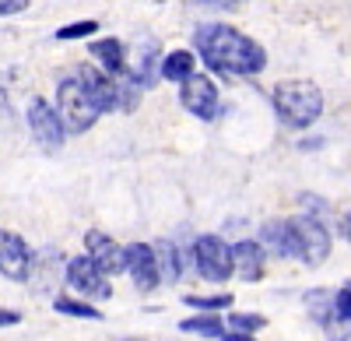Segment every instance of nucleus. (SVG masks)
<instances>
[{
  "label": "nucleus",
  "instance_id": "f257e3e1",
  "mask_svg": "<svg viewBox=\"0 0 351 341\" xmlns=\"http://www.w3.org/2000/svg\"><path fill=\"white\" fill-rule=\"evenodd\" d=\"M193 46L204 56V64L225 78H253L267 67L263 46L232 25H200L193 32Z\"/></svg>",
  "mask_w": 351,
  "mask_h": 341
},
{
  "label": "nucleus",
  "instance_id": "f03ea898",
  "mask_svg": "<svg viewBox=\"0 0 351 341\" xmlns=\"http://www.w3.org/2000/svg\"><path fill=\"white\" fill-rule=\"evenodd\" d=\"M271 102H274L278 120L291 130H306L324 113V92L313 81H281L271 95Z\"/></svg>",
  "mask_w": 351,
  "mask_h": 341
},
{
  "label": "nucleus",
  "instance_id": "7ed1b4c3",
  "mask_svg": "<svg viewBox=\"0 0 351 341\" xmlns=\"http://www.w3.org/2000/svg\"><path fill=\"white\" fill-rule=\"evenodd\" d=\"M56 113H60L67 130H74V134H84L88 127L99 120V109H95L92 99H88V92H84V84H81L77 74L64 78L60 84H56Z\"/></svg>",
  "mask_w": 351,
  "mask_h": 341
},
{
  "label": "nucleus",
  "instance_id": "20e7f679",
  "mask_svg": "<svg viewBox=\"0 0 351 341\" xmlns=\"http://www.w3.org/2000/svg\"><path fill=\"white\" fill-rule=\"evenodd\" d=\"M193 264L200 278L208 281H228L236 274V257H232V246L221 236H200L193 243Z\"/></svg>",
  "mask_w": 351,
  "mask_h": 341
},
{
  "label": "nucleus",
  "instance_id": "39448f33",
  "mask_svg": "<svg viewBox=\"0 0 351 341\" xmlns=\"http://www.w3.org/2000/svg\"><path fill=\"white\" fill-rule=\"evenodd\" d=\"M180 102H183L186 113H193L197 120H215L218 109H221V102H218V84H215L208 74H197V71L183 81Z\"/></svg>",
  "mask_w": 351,
  "mask_h": 341
},
{
  "label": "nucleus",
  "instance_id": "423d86ee",
  "mask_svg": "<svg viewBox=\"0 0 351 341\" xmlns=\"http://www.w3.org/2000/svg\"><path fill=\"white\" fill-rule=\"evenodd\" d=\"M67 285L77 292V296H84V299H109L112 296V285H109V274L88 257H74V261H67Z\"/></svg>",
  "mask_w": 351,
  "mask_h": 341
},
{
  "label": "nucleus",
  "instance_id": "0eeeda50",
  "mask_svg": "<svg viewBox=\"0 0 351 341\" xmlns=\"http://www.w3.org/2000/svg\"><path fill=\"white\" fill-rule=\"evenodd\" d=\"M28 127H32V134H36V141L43 148H49V152H56L64 145V137H67V124H64V117L56 113V106H49L46 99H32L28 102Z\"/></svg>",
  "mask_w": 351,
  "mask_h": 341
},
{
  "label": "nucleus",
  "instance_id": "6e6552de",
  "mask_svg": "<svg viewBox=\"0 0 351 341\" xmlns=\"http://www.w3.org/2000/svg\"><path fill=\"white\" fill-rule=\"evenodd\" d=\"M291 225H295L299 243H302V264L306 268L327 264V257H330V233L324 229V222H319L316 215H295Z\"/></svg>",
  "mask_w": 351,
  "mask_h": 341
},
{
  "label": "nucleus",
  "instance_id": "1a4fd4ad",
  "mask_svg": "<svg viewBox=\"0 0 351 341\" xmlns=\"http://www.w3.org/2000/svg\"><path fill=\"white\" fill-rule=\"evenodd\" d=\"M32 268H36L32 246H28L18 233L0 229V274L11 278V281H28L32 278Z\"/></svg>",
  "mask_w": 351,
  "mask_h": 341
},
{
  "label": "nucleus",
  "instance_id": "9d476101",
  "mask_svg": "<svg viewBox=\"0 0 351 341\" xmlns=\"http://www.w3.org/2000/svg\"><path fill=\"white\" fill-rule=\"evenodd\" d=\"M127 271L134 278V285L141 292H152L162 285V271H158V253L148 243H130L127 246Z\"/></svg>",
  "mask_w": 351,
  "mask_h": 341
},
{
  "label": "nucleus",
  "instance_id": "9b49d317",
  "mask_svg": "<svg viewBox=\"0 0 351 341\" xmlns=\"http://www.w3.org/2000/svg\"><path fill=\"white\" fill-rule=\"evenodd\" d=\"M84 250L106 274H120L127 271V246H120L112 236H106L102 229H88L84 233Z\"/></svg>",
  "mask_w": 351,
  "mask_h": 341
},
{
  "label": "nucleus",
  "instance_id": "f8f14e48",
  "mask_svg": "<svg viewBox=\"0 0 351 341\" xmlns=\"http://www.w3.org/2000/svg\"><path fill=\"white\" fill-rule=\"evenodd\" d=\"M260 243L285 261H302V243H299V233L291 225V218H274L267 225H260Z\"/></svg>",
  "mask_w": 351,
  "mask_h": 341
},
{
  "label": "nucleus",
  "instance_id": "ddd939ff",
  "mask_svg": "<svg viewBox=\"0 0 351 341\" xmlns=\"http://www.w3.org/2000/svg\"><path fill=\"white\" fill-rule=\"evenodd\" d=\"M77 78H81L88 99L95 102V109H99V113H112V109H120V95H116V81L109 78V71L84 64V67H77Z\"/></svg>",
  "mask_w": 351,
  "mask_h": 341
},
{
  "label": "nucleus",
  "instance_id": "4468645a",
  "mask_svg": "<svg viewBox=\"0 0 351 341\" xmlns=\"http://www.w3.org/2000/svg\"><path fill=\"white\" fill-rule=\"evenodd\" d=\"M232 257H236V274L243 281H260L263 271H267V246H263L260 239H239L232 243Z\"/></svg>",
  "mask_w": 351,
  "mask_h": 341
},
{
  "label": "nucleus",
  "instance_id": "2eb2a0df",
  "mask_svg": "<svg viewBox=\"0 0 351 341\" xmlns=\"http://www.w3.org/2000/svg\"><path fill=\"white\" fill-rule=\"evenodd\" d=\"M134 74H137V81L144 84V89H152L155 84V74H162V64H158V43L155 39H148V43H137V49H134V60L127 64Z\"/></svg>",
  "mask_w": 351,
  "mask_h": 341
},
{
  "label": "nucleus",
  "instance_id": "dca6fc26",
  "mask_svg": "<svg viewBox=\"0 0 351 341\" xmlns=\"http://www.w3.org/2000/svg\"><path fill=\"white\" fill-rule=\"evenodd\" d=\"M92 56L99 60V67L109 71V74H123L127 71V46L120 39H95L92 43Z\"/></svg>",
  "mask_w": 351,
  "mask_h": 341
},
{
  "label": "nucleus",
  "instance_id": "f3484780",
  "mask_svg": "<svg viewBox=\"0 0 351 341\" xmlns=\"http://www.w3.org/2000/svg\"><path fill=\"white\" fill-rule=\"evenodd\" d=\"M193 71H197V56H193L190 49H172V53L162 56V78H165V81L183 84Z\"/></svg>",
  "mask_w": 351,
  "mask_h": 341
},
{
  "label": "nucleus",
  "instance_id": "a211bd4d",
  "mask_svg": "<svg viewBox=\"0 0 351 341\" xmlns=\"http://www.w3.org/2000/svg\"><path fill=\"white\" fill-rule=\"evenodd\" d=\"M155 253H158V271H162V281L176 285V281L183 278V253L172 239H158L155 243Z\"/></svg>",
  "mask_w": 351,
  "mask_h": 341
},
{
  "label": "nucleus",
  "instance_id": "6ab92c4d",
  "mask_svg": "<svg viewBox=\"0 0 351 341\" xmlns=\"http://www.w3.org/2000/svg\"><path fill=\"white\" fill-rule=\"evenodd\" d=\"M141 92H144V84L137 81V74L127 67L123 74H116V95H120V109L130 113L137 102H141Z\"/></svg>",
  "mask_w": 351,
  "mask_h": 341
},
{
  "label": "nucleus",
  "instance_id": "aec40b11",
  "mask_svg": "<svg viewBox=\"0 0 351 341\" xmlns=\"http://www.w3.org/2000/svg\"><path fill=\"white\" fill-rule=\"evenodd\" d=\"M53 309H56V314H64V317H77V320H102V309H95L92 303L71 299V296H56Z\"/></svg>",
  "mask_w": 351,
  "mask_h": 341
},
{
  "label": "nucleus",
  "instance_id": "412c9836",
  "mask_svg": "<svg viewBox=\"0 0 351 341\" xmlns=\"http://www.w3.org/2000/svg\"><path fill=\"white\" fill-rule=\"evenodd\" d=\"M306 306H309V317H313L316 324H330V320H337V317H334V292H327V289L306 292Z\"/></svg>",
  "mask_w": 351,
  "mask_h": 341
},
{
  "label": "nucleus",
  "instance_id": "4be33fe9",
  "mask_svg": "<svg viewBox=\"0 0 351 341\" xmlns=\"http://www.w3.org/2000/svg\"><path fill=\"white\" fill-rule=\"evenodd\" d=\"M186 334H200V338H225V324L215 317V314H200V317H186L183 324H180Z\"/></svg>",
  "mask_w": 351,
  "mask_h": 341
},
{
  "label": "nucleus",
  "instance_id": "5701e85b",
  "mask_svg": "<svg viewBox=\"0 0 351 341\" xmlns=\"http://www.w3.org/2000/svg\"><path fill=\"white\" fill-rule=\"evenodd\" d=\"M193 309H204V314H218V309H232V292H218V296H186L183 299Z\"/></svg>",
  "mask_w": 351,
  "mask_h": 341
},
{
  "label": "nucleus",
  "instance_id": "b1692460",
  "mask_svg": "<svg viewBox=\"0 0 351 341\" xmlns=\"http://www.w3.org/2000/svg\"><path fill=\"white\" fill-rule=\"evenodd\" d=\"M228 327H232V331L253 334V331H263V327H267V317H260V314H239V309H232V314H228Z\"/></svg>",
  "mask_w": 351,
  "mask_h": 341
},
{
  "label": "nucleus",
  "instance_id": "393cba45",
  "mask_svg": "<svg viewBox=\"0 0 351 341\" xmlns=\"http://www.w3.org/2000/svg\"><path fill=\"white\" fill-rule=\"evenodd\" d=\"M99 32V21H74V25H64L60 32H56V39L60 43H71V39H88V36H95Z\"/></svg>",
  "mask_w": 351,
  "mask_h": 341
},
{
  "label": "nucleus",
  "instance_id": "a878e982",
  "mask_svg": "<svg viewBox=\"0 0 351 341\" xmlns=\"http://www.w3.org/2000/svg\"><path fill=\"white\" fill-rule=\"evenodd\" d=\"M334 317L341 324H351V281H344V289L334 292Z\"/></svg>",
  "mask_w": 351,
  "mask_h": 341
},
{
  "label": "nucleus",
  "instance_id": "bb28decb",
  "mask_svg": "<svg viewBox=\"0 0 351 341\" xmlns=\"http://www.w3.org/2000/svg\"><path fill=\"white\" fill-rule=\"evenodd\" d=\"M28 8V0H0V18H8V14H21Z\"/></svg>",
  "mask_w": 351,
  "mask_h": 341
},
{
  "label": "nucleus",
  "instance_id": "cd10ccee",
  "mask_svg": "<svg viewBox=\"0 0 351 341\" xmlns=\"http://www.w3.org/2000/svg\"><path fill=\"white\" fill-rule=\"evenodd\" d=\"M197 4H204V8H218V11H236V8H239V0H197Z\"/></svg>",
  "mask_w": 351,
  "mask_h": 341
},
{
  "label": "nucleus",
  "instance_id": "c85d7f7f",
  "mask_svg": "<svg viewBox=\"0 0 351 341\" xmlns=\"http://www.w3.org/2000/svg\"><path fill=\"white\" fill-rule=\"evenodd\" d=\"M18 320H21L18 309H0V327H14Z\"/></svg>",
  "mask_w": 351,
  "mask_h": 341
},
{
  "label": "nucleus",
  "instance_id": "c756f323",
  "mask_svg": "<svg viewBox=\"0 0 351 341\" xmlns=\"http://www.w3.org/2000/svg\"><path fill=\"white\" fill-rule=\"evenodd\" d=\"M221 341H256V338H253V334H246V331H232V327H228Z\"/></svg>",
  "mask_w": 351,
  "mask_h": 341
},
{
  "label": "nucleus",
  "instance_id": "7c9ffc66",
  "mask_svg": "<svg viewBox=\"0 0 351 341\" xmlns=\"http://www.w3.org/2000/svg\"><path fill=\"white\" fill-rule=\"evenodd\" d=\"M8 113H11V102H8V92H4V89H0V124H4V120H8Z\"/></svg>",
  "mask_w": 351,
  "mask_h": 341
},
{
  "label": "nucleus",
  "instance_id": "2f4dec72",
  "mask_svg": "<svg viewBox=\"0 0 351 341\" xmlns=\"http://www.w3.org/2000/svg\"><path fill=\"white\" fill-rule=\"evenodd\" d=\"M341 236H344V239L351 243V211H348V215L341 218Z\"/></svg>",
  "mask_w": 351,
  "mask_h": 341
},
{
  "label": "nucleus",
  "instance_id": "473e14b6",
  "mask_svg": "<svg viewBox=\"0 0 351 341\" xmlns=\"http://www.w3.org/2000/svg\"><path fill=\"white\" fill-rule=\"evenodd\" d=\"M127 341H148V338H127Z\"/></svg>",
  "mask_w": 351,
  "mask_h": 341
},
{
  "label": "nucleus",
  "instance_id": "72a5a7b5",
  "mask_svg": "<svg viewBox=\"0 0 351 341\" xmlns=\"http://www.w3.org/2000/svg\"><path fill=\"white\" fill-rule=\"evenodd\" d=\"M155 4H162V0H155Z\"/></svg>",
  "mask_w": 351,
  "mask_h": 341
}]
</instances>
